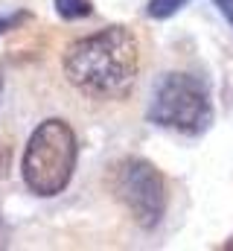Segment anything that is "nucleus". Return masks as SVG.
<instances>
[{
  "mask_svg": "<svg viewBox=\"0 0 233 251\" xmlns=\"http://www.w3.org/2000/svg\"><path fill=\"white\" fill-rule=\"evenodd\" d=\"M67 82L91 100H122L140 70V44L125 26H105L64 50Z\"/></svg>",
  "mask_w": 233,
  "mask_h": 251,
  "instance_id": "1",
  "label": "nucleus"
},
{
  "mask_svg": "<svg viewBox=\"0 0 233 251\" xmlns=\"http://www.w3.org/2000/svg\"><path fill=\"white\" fill-rule=\"evenodd\" d=\"M79 161V143L70 123L50 117L29 134L23 158H21V176L23 184L35 196H58L70 184Z\"/></svg>",
  "mask_w": 233,
  "mask_h": 251,
  "instance_id": "2",
  "label": "nucleus"
},
{
  "mask_svg": "<svg viewBox=\"0 0 233 251\" xmlns=\"http://www.w3.org/2000/svg\"><path fill=\"white\" fill-rule=\"evenodd\" d=\"M149 120L161 128L195 137L213 123V105L207 85L192 73H166L152 94Z\"/></svg>",
  "mask_w": 233,
  "mask_h": 251,
  "instance_id": "3",
  "label": "nucleus"
},
{
  "mask_svg": "<svg viewBox=\"0 0 233 251\" xmlns=\"http://www.w3.org/2000/svg\"><path fill=\"white\" fill-rule=\"evenodd\" d=\"M114 196L125 204L131 219L152 231L166 213V181L146 158H122L114 167Z\"/></svg>",
  "mask_w": 233,
  "mask_h": 251,
  "instance_id": "4",
  "label": "nucleus"
},
{
  "mask_svg": "<svg viewBox=\"0 0 233 251\" xmlns=\"http://www.w3.org/2000/svg\"><path fill=\"white\" fill-rule=\"evenodd\" d=\"M56 12L64 21L88 18V15H91V3H88V0H56Z\"/></svg>",
  "mask_w": 233,
  "mask_h": 251,
  "instance_id": "5",
  "label": "nucleus"
},
{
  "mask_svg": "<svg viewBox=\"0 0 233 251\" xmlns=\"http://www.w3.org/2000/svg\"><path fill=\"white\" fill-rule=\"evenodd\" d=\"M186 3L189 0H149V15L158 18V21H163V18H172L175 12L181 6H186Z\"/></svg>",
  "mask_w": 233,
  "mask_h": 251,
  "instance_id": "6",
  "label": "nucleus"
},
{
  "mask_svg": "<svg viewBox=\"0 0 233 251\" xmlns=\"http://www.w3.org/2000/svg\"><path fill=\"white\" fill-rule=\"evenodd\" d=\"M21 21H26V12H15V15H0V35L3 32H9V29H15Z\"/></svg>",
  "mask_w": 233,
  "mask_h": 251,
  "instance_id": "7",
  "label": "nucleus"
},
{
  "mask_svg": "<svg viewBox=\"0 0 233 251\" xmlns=\"http://www.w3.org/2000/svg\"><path fill=\"white\" fill-rule=\"evenodd\" d=\"M216 6L222 9V15L228 18V24L233 26V0H216Z\"/></svg>",
  "mask_w": 233,
  "mask_h": 251,
  "instance_id": "8",
  "label": "nucleus"
},
{
  "mask_svg": "<svg viewBox=\"0 0 233 251\" xmlns=\"http://www.w3.org/2000/svg\"><path fill=\"white\" fill-rule=\"evenodd\" d=\"M225 249H228V251H233V237L228 240V243H225Z\"/></svg>",
  "mask_w": 233,
  "mask_h": 251,
  "instance_id": "9",
  "label": "nucleus"
},
{
  "mask_svg": "<svg viewBox=\"0 0 233 251\" xmlns=\"http://www.w3.org/2000/svg\"><path fill=\"white\" fill-rule=\"evenodd\" d=\"M0 94H3V76H0Z\"/></svg>",
  "mask_w": 233,
  "mask_h": 251,
  "instance_id": "10",
  "label": "nucleus"
},
{
  "mask_svg": "<svg viewBox=\"0 0 233 251\" xmlns=\"http://www.w3.org/2000/svg\"><path fill=\"white\" fill-rule=\"evenodd\" d=\"M0 231H3V222H0ZM0 237H3V234H0Z\"/></svg>",
  "mask_w": 233,
  "mask_h": 251,
  "instance_id": "11",
  "label": "nucleus"
}]
</instances>
